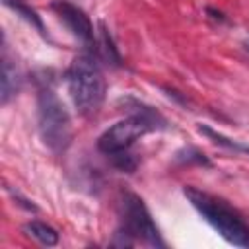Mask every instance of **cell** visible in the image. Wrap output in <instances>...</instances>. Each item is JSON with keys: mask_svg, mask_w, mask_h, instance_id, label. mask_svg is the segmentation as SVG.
Returning <instances> with one entry per match:
<instances>
[{"mask_svg": "<svg viewBox=\"0 0 249 249\" xmlns=\"http://www.w3.org/2000/svg\"><path fill=\"white\" fill-rule=\"evenodd\" d=\"M183 193L189 198V202L200 212V216L228 243L237 245V247H249V226L224 200H220L204 191H198L195 187H185Z\"/></svg>", "mask_w": 249, "mask_h": 249, "instance_id": "1", "label": "cell"}, {"mask_svg": "<svg viewBox=\"0 0 249 249\" xmlns=\"http://www.w3.org/2000/svg\"><path fill=\"white\" fill-rule=\"evenodd\" d=\"M66 80L78 113L84 117L95 115L105 99V80L95 58L91 54L76 56L68 68Z\"/></svg>", "mask_w": 249, "mask_h": 249, "instance_id": "2", "label": "cell"}, {"mask_svg": "<svg viewBox=\"0 0 249 249\" xmlns=\"http://www.w3.org/2000/svg\"><path fill=\"white\" fill-rule=\"evenodd\" d=\"M37 121L43 142L56 154H62L72 142L70 115L51 88H41L37 95Z\"/></svg>", "mask_w": 249, "mask_h": 249, "instance_id": "3", "label": "cell"}, {"mask_svg": "<svg viewBox=\"0 0 249 249\" xmlns=\"http://www.w3.org/2000/svg\"><path fill=\"white\" fill-rule=\"evenodd\" d=\"M121 208H123V228L126 231L132 233L134 239H140L152 247H165V241L161 239L150 210L146 208L144 200L134 195V193H124L123 200H121Z\"/></svg>", "mask_w": 249, "mask_h": 249, "instance_id": "4", "label": "cell"}, {"mask_svg": "<svg viewBox=\"0 0 249 249\" xmlns=\"http://www.w3.org/2000/svg\"><path fill=\"white\" fill-rule=\"evenodd\" d=\"M152 126L138 119L128 115L126 119L115 123L113 126H109L99 138H97V148L103 154H113V152H121V150H128V146L138 140L140 136H144L146 132H150Z\"/></svg>", "mask_w": 249, "mask_h": 249, "instance_id": "5", "label": "cell"}, {"mask_svg": "<svg viewBox=\"0 0 249 249\" xmlns=\"http://www.w3.org/2000/svg\"><path fill=\"white\" fill-rule=\"evenodd\" d=\"M51 8L58 14V18L66 23V27L72 31L74 37H78L86 47L95 45V37H93V25L89 21V18L86 16V12L66 0H54L51 4Z\"/></svg>", "mask_w": 249, "mask_h": 249, "instance_id": "6", "label": "cell"}, {"mask_svg": "<svg viewBox=\"0 0 249 249\" xmlns=\"http://www.w3.org/2000/svg\"><path fill=\"white\" fill-rule=\"evenodd\" d=\"M117 103H119V107H123V111H126L128 115L146 121V123L152 126V130H161V128H167V126H169L167 119H165L161 113H158L154 107L146 105L144 101H140V99H136V97H132V95H123V97H119Z\"/></svg>", "mask_w": 249, "mask_h": 249, "instance_id": "7", "label": "cell"}, {"mask_svg": "<svg viewBox=\"0 0 249 249\" xmlns=\"http://www.w3.org/2000/svg\"><path fill=\"white\" fill-rule=\"evenodd\" d=\"M19 86H21V74L19 70L16 68V64L6 56H2V78H0V99L2 103H8L18 91H19Z\"/></svg>", "mask_w": 249, "mask_h": 249, "instance_id": "8", "label": "cell"}, {"mask_svg": "<svg viewBox=\"0 0 249 249\" xmlns=\"http://www.w3.org/2000/svg\"><path fill=\"white\" fill-rule=\"evenodd\" d=\"M95 45H97L99 56H101L107 64H111V66H121L123 58H121V54H119V51H117V47H115V41H113L109 29H107L103 23H99V39L95 41Z\"/></svg>", "mask_w": 249, "mask_h": 249, "instance_id": "9", "label": "cell"}, {"mask_svg": "<svg viewBox=\"0 0 249 249\" xmlns=\"http://www.w3.org/2000/svg\"><path fill=\"white\" fill-rule=\"evenodd\" d=\"M23 231H25L29 237L37 239L41 245L53 247V245H56V243H58V233H56V230H54V228H51V226H47L45 222L31 220V222H27V224L23 226Z\"/></svg>", "mask_w": 249, "mask_h": 249, "instance_id": "10", "label": "cell"}, {"mask_svg": "<svg viewBox=\"0 0 249 249\" xmlns=\"http://www.w3.org/2000/svg\"><path fill=\"white\" fill-rule=\"evenodd\" d=\"M198 132H200V134H204V136H208V138H210L212 142H216L218 146H224V148H228V150H231V152L249 154V144L239 142V140H231V138L224 136L222 132H216V130H214V128H210L208 124H198Z\"/></svg>", "mask_w": 249, "mask_h": 249, "instance_id": "11", "label": "cell"}, {"mask_svg": "<svg viewBox=\"0 0 249 249\" xmlns=\"http://www.w3.org/2000/svg\"><path fill=\"white\" fill-rule=\"evenodd\" d=\"M6 6H10L12 10H16L25 21H29L41 35H47V31H45V25H43V21H41V18L37 16V12L35 10H31L29 6H25L21 0H2Z\"/></svg>", "mask_w": 249, "mask_h": 249, "instance_id": "12", "label": "cell"}, {"mask_svg": "<svg viewBox=\"0 0 249 249\" xmlns=\"http://www.w3.org/2000/svg\"><path fill=\"white\" fill-rule=\"evenodd\" d=\"M109 156H111L113 165H115L119 171H124V173H132V171L136 169V165H138V160H136L132 154H128L126 150L113 152V154H109Z\"/></svg>", "mask_w": 249, "mask_h": 249, "instance_id": "13", "label": "cell"}, {"mask_svg": "<svg viewBox=\"0 0 249 249\" xmlns=\"http://www.w3.org/2000/svg\"><path fill=\"white\" fill-rule=\"evenodd\" d=\"M175 160L177 161H183V163H198V165H206V167L212 165L210 160L202 152H198L195 148H183V150H179L175 154Z\"/></svg>", "mask_w": 249, "mask_h": 249, "instance_id": "14", "label": "cell"}, {"mask_svg": "<svg viewBox=\"0 0 249 249\" xmlns=\"http://www.w3.org/2000/svg\"><path fill=\"white\" fill-rule=\"evenodd\" d=\"M206 12H208V14H212V18H216V19H220V21H224V19H226V18H224V14H222V12H216L214 8H206Z\"/></svg>", "mask_w": 249, "mask_h": 249, "instance_id": "15", "label": "cell"}, {"mask_svg": "<svg viewBox=\"0 0 249 249\" xmlns=\"http://www.w3.org/2000/svg\"><path fill=\"white\" fill-rule=\"evenodd\" d=\"M247 49H249V41H247Z\"/></svg>", "mask_w": 249, "mask_h": 249, "instance_id": "16", "label": "cell"}]
</instances>
